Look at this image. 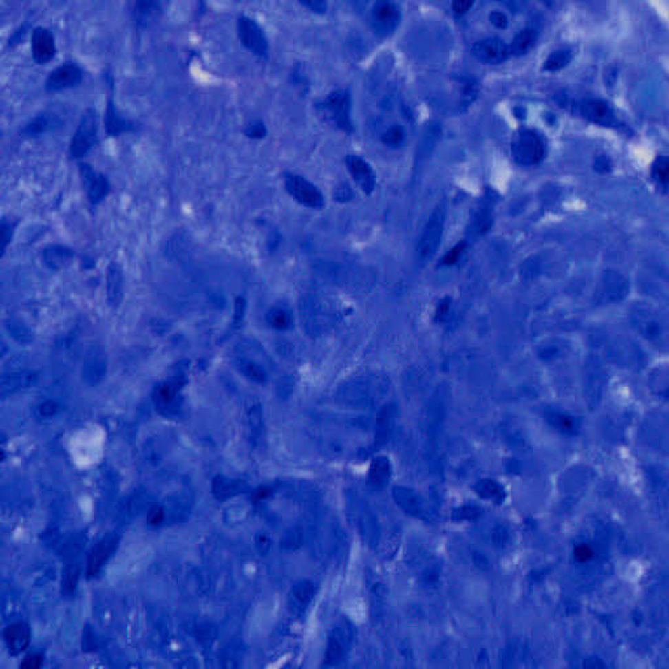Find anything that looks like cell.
<instances>
[{
	"label": "cell",
	"mask_w": 669,
	"mask_h": 669,
	"mask_svg": "<svg viewBox=\"0 0 669 669\" xmlns=\"http://www.w3.org/2000/svg\"><path fill=\"white\" fill-rule=\"evenodd\" d=\"M56 404L54 401H45L39 405V416L42 417H52L56 413Z\"/></svg>",
	"instance_id": "obj_46"
},
{
	"label": "cell",
	"mask_w": 669,
	"mask_h": 669,
	"mask_svg": "<svg viewBox=\"0 0 669 669\" xmlns=\"http://www.w3.org/2000/svg\"><path fill=\"white\" fill-rule=\"evenodd\" d=\"M354 639V628L347 621L341 619L334 625V629L328 637V644L326 650V663L328 666H339L346 657L350 646Z\"/></svg>",
	"instance_id": "obj_7"
},
{
	"label": "cell",
	"mask_w": 669,
	"mask_h": 669,
	"mask_svg": "<svg viewBox=\"0 0 669 669\" xmlns=\"http://www.w3.org/2000/svg\"><path fill=\"white\" fill-rule=\"evenodd\" d=\"M266 132H267V131H266V127H264L263 122H260V120H254V122H251V123L247 126V129H246V135H247L248 138H254V139H260V138H263V136L266 135Z\"/></svg>",
	"instance_id": "obj_41"
},
{
	"label": "cell",
	"mask_w": 669,
	"mask_h": 669,
	"mask_svg": "<svg viewBox=\"0 0 669 669\" xmlns=\"http://www.w3.org/2000/svg\"><path fill=\"white\" fill-rule=\"evenodd\" d=\"M629 293V280L618 270H605L599 290L597 298L603 304H615L622 301Z\"/></svg>",
	"instance_id": "obj_11"
},
{
	"label": "cell",
	"mask_w": 669,
	"mask_h": 669,
	"mask_svg": "<svg viewBox=\"0 0 669 669\" xmlns=\"http://www.w3.org/2000/svg\"><path fill=\"white\" fill-rule=\"evenodd\" d=\"M4 327L8 334L19 344H29L33 341V332L25 323L14 318H10L4 322Z\"/></svg>",
	"instance_id": "obj_30"
},
{
	"label": "cell",
	"mask_w": 669,
	"mask_h": 669,
	"mask_svg": "<svg viewBox=\"0 0 669 669\" xmlns=\"http://www.w3.org/2000/svg\"><path fill=\"white\" fill-rule=\"evenodd\" d=\"M631 322L637 332L647 341L664 346L667 343V324L660 314L651 308H635L631 314Z\"/></svg>",
	"instance_id": "obj_4"
},
{
	"label": "cell",
	"mask_w": 669,
	"mask_h": 669,
	"mask_svg": "<svg viewBox=\"0 0 669 669\" xmlns=\"http://www.w3.org/2000/svg\"><path fill=\"white\" fill-rule=\"evenodd\" d=\"M80 171H81V176H83L84 182L87 184V191H88L90 203L98 204L110 191L109 180L101 173H97L96 170H93L87 164L80 165Z\"/></svg>",
	"instance_id": "obj_17"
},
{
	"label": "cell",
	"mask_w": 669,
	"mask_h": 669,
	"mask_svg": "<svg viewBox=\"0 0 669 669\" xmlns=\"http://www.w3.org/2000/svg\"><path fill=\"white\" fill-rule=\"evenodd\" d=\"M237 30L246 49L260 58L268 55V41L255 20L248 16H241L237 21Z\"/></svg>",
	"instance_id": "obj_9"
},
{
	"label": "cell",
	"mask_w": 669,
	"mask_h": 669,
	"mask_svg": "<svg viewBox=\"0 0 669 669\" xmlns=\"http://www.w3.org/2000/svg\"><path fill=\"white\" fill-rule=\"evenodd\" d=\"M174 398H176V388L170 385H165V386L160 387L158 391H157V403L167 408V405L173 404L174 401Z\"/></svg>",
	"instance_id": "obj_39"
},
{
	"label": "cell",
	"mask_w": 669,
	"mask_h": 669,
	"mask_svg": "<svg viewBox=\"0 0 669 669\" xmlns=\"http://www.w3.org/2000/svg\"><path fill=\"white\" fill-rule=\"evenodd\" d=\"M348 170L353 180L363 193H373L375 189V174L372 167L360 156L349 155L346 158Z\"/></svg>",
	"instance_id": "obj_16"
},
{
	"label": "cell",
	"mask_w": 669,
	"mask_h": 669,
	"mask_svg": "<svg viewBox=\"0 0 669 669\" xmlns=\"http://www.w3.org/2000/svg\"><path fill=\"white\" fill-rule=\"evenodd\" d=\"M105 372H106V353L100 346L93 344L87 350L84 366H83V375L89 382H97L103 378Z\"/></svg>",
	"instance_id": "obj_21"
},
{
	"label": "cell",
	"mask_w": 669,
	"mask_h": 669,
	"mask_svg": "<svg viewBox=\"0 0 669 669\" xmlns=\"http://www.w3.org/2000/svg\"><path fill=\"white\" fill-rule=\"evenodd\" d=\"M285 189L290 193L297 202L302 206L311 209H319L324 206V196L322 193L306 178L298 174H286L285 176Z\"/></svg>",
	"instance_id": "obj_8"
},
{
	"label": "cell",
	"mask_w": 669,
	"mask_h": 669,
	"mask_svg": "<svg viewBox=\"0 0 669 669\" xmlns=\"http://www.w3.org/2000/svg\"><path fill=\"white\" fill-rule=\"evenodd\" d=\"M546 145L540 134L533 129H523L511 142V155L519 165L533 167L542 161Z\"/></svg>",
	"instance_id": "obj_3"
},
{
	"label": "cell",
	"mask_w": 669,
	"mask_h": 669,
	"mask_svg": "<svg viewBox=\"0 0 669 669\" xmlns=\"http://www.w3.org/2000/svg\"><path fill=\"white\" fill-rule=\"evenodd\" d=\"M400 23V8L391 1H381L374 4L372 10V24L374 30L383 36H391Z\"/></svg>",
	"instance_id": "obj_12"
},
{
	"label": "cell",
	"mask_w": 669,
	"mask_h": 669,
	"mask_svg": "<svg viewBox=\"0 0 669 669\" xmlns=\"http://www.w3.org/2000/svg\"><path fill=\"white\" fill-rule=\"evenodd\" d=\"M32 52L37 63H47L55 54V42L52 33L45 28H36L32 37Z\"/></svg>",
	"instance_id": "obj_19"
},
{
	"label": "cell",
	"mask_w": 669,
	"mask_h": 669,
	"mask_svg": "<svg viewBox=\"0 0 669 669\" xmlns=\"http://www.w3.org/2000/svg\"><path fill=\"white\" fill-rule=\"evenodd\" d=\"M538 39V32L532 28H526L520 33H518L513 39L510 47V52L514 55H523L532 47L535 41Z\"/></svg>",
	"instance_id": "obj_31"
},
{
	"label": "cell",
	"mask_w": 669,
	"mask_h": 669,
	"mask_svg": "<svg viewBox=\"0 0 669 669\" xmlns=\"http://www.w3.org/2000/svg\"><path fill=\"white\" fill-rule=\"evenodd\" d=\"M74 257L71 248L62 245H52L43 250V262L52 270H61Z\"/></svg>",
	"instance_id": "obj_26"
},
{
	"label": "cell",
	"mask_w": 669,
	"mask_h": 669,
	"mask_svg": "<svg viewBox=\"0 0 669 669\" xmlns=\"http://www.w3.org/2000/svg\"><path fill=\"white\" fill-rule=\"evenodd\" d=\"M446 222V208L438 206L427 220L417 244V255L421 260H430L440 245Z\"/></svg>",
	"instance_id": "obj_5"
},
{
	"label": "cell",
	"mask_w": 669,
	"mask_h": 669,
	"mask_svg": "<svg viewBox=\"0 0 669 669\" xmlns=\"http://www.w3.org/2000/svg\"><path fill=\"white\" fill-rule=\"evenodd\" d=\"M669 174V161L667 156H659L652 165L654 178L663 184H667Z\"/></svg>",
	"instance_id": "obj_38"
},
{
	"label": "cell",
	"mask_w": 669,
	"mask_h": 669,
	"mask_svg": "<svg viewBox=\"0 0 669 669\" xmlns=\"http://www.w3.org/2000/svg\"><path fill=\"white\" fill-rule=\"evenodd\" d=\"M395 498L400 506L411 514H420L423 511V501L412 490L396 488Z\"/></svg>",
	"instance_id": "obj_32"
},
{
	"label": "cell",
	"mask_w": 669,
	"mask_h": 669,
	"mask_svg": "<svg viewBox=\"0 0 669 669\" xmlns=\"http://www.w3.org/2000/svg\"><path fill=\"white\" fill-rule=\"evenodd\" d=\"M235 363H237L238 369L245 374L247 378H250L255 382H259V383H262L267 379L266 369L263 368V365L259 361L255 360L254 357H250L245 343H241L240 347H238L237 354H235Z\"/></svg>",
	"instance_id": "obj_23"
},
{
	"label": "cell",
	"mask_w": 669,
	"mask_h": 669,
	"mask_svg": "<svg viewBox=\"0 0 669 669\" xmlns=\"http://www.w3.org/2000/svg\"><path fill=\"white\" fill-rule=\"evenodd\" d=\"M164 519H165V513H164V510L161 507L156 506V507L149 510V513H148V523L151 526H160L164 522Z\"/></svg>",
	"instance_id": "obj_43"
},
{
	"label": "cell",
	"mask_w": 669,
	"mask_h": 669,
	"mask_svg": "<svg viewBox=\"0 0 669 669\" xmlns=\"http://www.w3.org/2000/svg\"><path fill=\"white\" fill-rule=\"evenodd\" d=\"M324 110L336 127L346 132L353 129L350 119V100L347 92L336 90L331 93L324 101Z\"/></svg>",
	"instance_id": "obj_10"
},
{
	"label": "cell",
	"mask_w": 669,
	"mask_h": 669,
	"mask_svg": "<svg viewBox=\"0 0 669 669\" xmlns=\"http://www.w3.org/2000/svg\"><path fill=\"white\" fill-rule=\"evenodd\" d=\"M78 580V566H70L65 571V580H63V588L67 593H72L76 588Z\"/></svg>",
	"instance_id": "obj_40"
},
{
	"label": "cell",
	"mask_w": 669,
	"mask_h": 669,
	"mask_svg": "<svg viewBox=\"0 0 669 669\" xmlns=\"http://www.w3.org/2000/svg\"><path fill=\"white\" fill-rule=\"evenodd\" d=\"M118 546V540L114 536H107L106 539L100 541L96 548H93L92 553L88 558V566H87V575L88 578L96 577L103 565L107 562V560L111 557V554L116 552Z\"/></svg>",
	"instance_id": "obj_18"
},
{
	"label": "cell",
	"mask_w": 669,
	"mask_h": 669,
	"mask_svg": "<svg viewBox=\"0 0 669 669\" xmlns=\"http://www.w3.org/2000/svg\"><path fill=\"white\" fill-rule=\"evenodd\" d=\"M105 126H106V129L110 135H119L125 131L134 129V126L129 119L123 118L118 113L116 105L111 100L107 103V109H106V113H105Z\"/></svg>",
	"instance_id": "obj_27"
},
{
	"label": "cell",
	"mask_w": 669,
	"mask_h": 669,
	"mask_svg": "<svg viewBox=\"0 0 669 669\" xmlns=\"http://www.w3.org/2000/svg\"><path fill=\"white\" fill-rule=\"evenodd\" d=\"M315 592H317V590H315L314 583H311L309 580H302V582L297 583L292 593H293V597L298 604L301 606H306L314 599Z\"/></svg>",
	"instance_id": "obj_33"
},
{
	"label": "cell",
	"mask_w": 669,
	"mask_h": 669,
	"mask_svg": "<svg viewBox=\"0 0 669 669\" xmlns=\"http://www.w3.org/2000/svg\"><path fill=\"white\" fill-rule=\"evenodd\" d=\"M4 641L10 650V654L19 655L25 651L30 644V630L24 622H14L4 630Z\"/></svg>",
	"instance_id": "obj_22"
},
{
	"label": "cell",
	"mask_w": 669,
	"mask_h": 669,
	"mask_svg": "<svg viewBox=\"0 0 669 669\" xmlns=\"http://www.w3.org/2000/svg\"><path fill=\"white\" fill-rule=\"evenodd\" d=\"M268 322L273 328L288 330L292 326V317L290 312L285 308L277 306L268 312Z\"/></svg>",
	"instance_id": "obj_36"
},
{
	"label": "cell",
	"mask_w": 669,
	"mask_h": 669,
	"mask_svg": "<svg viewBox=\"0 0 669 669\" xmlns=\"http://www.w3.org/2000/svg\"><path fill=\"white\" fill-rule=\"evenodd\" d=\"M383 388L385 387L376 382V379L359 378L346 382L339 387L336 392V399L344 407L353 410H366L375 404Z\"/></svg>",
	"instance_id": "obj_2"
},
{
	"label": "cell",
	"mask_w": 669,
	"mask_h": 669,
	"mask_svg": "<svg viewBox=\"0 0 669 669\" xmlns=\"http://www.w3.org/2000/svg\"><path fill=\"white\" fill-rule=\"evenodd\" d=\"M106 292L109 304L113 308H118L123 298V273L120 266L116 262H113L107 268Z\"/></svg>",
	"instance_id": "obj_24"
},
{
	"label": "cell",
	"mask_w": 669,
	"mask_h": 669,
	"mask_svg": "<svg viewBox=\"0 0 669 669\" xmlns=\"http://www.w3.org/2000/svg\"><path fill=\"white\" fill-rule=\"evenodd\" d=\"M43 664V655L42 654H30L23 660L20 664V668L24 669H39Z\"/></svg>",
	"instance_id": "obj_42"
},
{
	"label": "cell",
	"mask_w": 669,
	"mask_h": 669,
	"mask_svg": "<svg viewBox=\"0 0 669 669\" xmlns=\"http://www.w3.org/2000/svg\"><path fill=\"white\" fill-rule=\"evenodd\" d=\"M299 317L302 328L310 336H321L332 328L336 322L334 308L317 296L302 297L299 302Z\"/></svg>",
	"instance_id": "obj_1"
},
{
	"label": "cell",
	"mask_w": 669,
	"mask_h": 669,
	"mask_svg": "<svg viewBox=\"0 0 669 669\" xmlns=\"http://www.w3.org/2000/svg\"><path fill=\"white\" fill-rule=\"evenodd\" d=\"M472 7L471 1H455L452 3V10L458 14H463Z\"/></svg>",
	"instance_id": "obj_47"
},
{
	"label": "cell",
	"mask_w": 669,
	"mask_h": 669,
	"mask_svg": "<svg viewBox=\"0 0 669 669\" xmlns=\"http://www.w3.org/2000/svg\"><path fill=\"white\" fill-rule=\"evenodd\" d=\"M98 116L94 109H88L78 122L76 132L70 144V155L72 158H81L89 152L97 142Z\"/></svg>",
	"instance_id": "obj_6"
},
{
	"label": "cell",
	"mask_w": 669,
	"mask_h": 669,
	"mask_svg": "<svg viewBox=\"0 0 669 669\" xmlns=\"http://www.w3.org/2000/svg\"><path fill=\"white\" fill-rule=\"evenodd\" d=\"M83 78V71L75 63H65L56 67L46 78V89L50 92L76 87Z\"/></svg>",
	"instance_id": "obj_14"
},
{
	"label": "cell",
	"mask_w": 669,
	"mask_h": 669,
	"mask_svg": "<svg viewBox=\"0 0 669 669\" xmlns=\"http://www.w3.org/2000/svg\"><path fill=\"white\" fill-rule=\"evenodd\" d=\"M8 231H11V225H7L6 222H3V250H6L7 244L11 240V237L8 235Z\"/></svg>",
	"instance_id": "obj_49"
},
{
	"label": "cell",
	"mask_w": 669,
	"mask_h": 669,
	"mask_svg": "<svg viewBox=\"0 0 669 669\" xmlns=\"http://www.w3.org/2000/svg\"><path fill=\"white\" fill-rule=\"evenodd\" d=\"M577 557H580V558H582L584 561V560H588L591 557V552H590L588 548L582 546L580 549H578V552H577Z\"/></svg>",
	"instance_id": "obj_50"
},
{
	"label": "cell",
	"mask_w": 669,
	"mask_h": 669,
	"mask_svg": "<svg viewBox=\"0 0 669 669\" xmlns=\"http://www.w3.org/2000/svg\"><path fill=\"white\" fill-rule=\"evenodd\" d=\"M350 503H352V510L354 511L353 515L357 520L361 533L368 539V541L373 540L375 533H374L373 518H372L370 511L361 503V501L356 500V498L352 500Z\"/></svg>",
	"instance_id": "obj_28"
},
{
	"label": "cell",
	"mask_w": 669,
	"mask_h": 669,
	"mask_svg": "<svg viewBox=\"0 0 669 669\" xmlns=\"http://www.w3.org/2000/svg\"><path fill=\"white\" fill-rule=\"evenodd\" d=\"M573 58V54L570 50L567 49H561V50H555V52H552L548 59L545 61V65H544V68L546 71H551V72H554V71H560L562 70L564 67H566L570 61Z\"/></svg>",
	"instance_id": "obj_34"
},
{
	"label": "cell",
	"mask_w": 669,
	"mask_h": 669,
	"mask_svg": "<svg viewBox=\"0 0 669 669\" xmlns=\"http://www.w3.org/2000/svg\"><path fill=\"white\" fill-rule=\"evenodd\" d=\"M580 114L587 120L599 126L610 127L616 125V116L612 107L602 100L590 98L583 101L580 105Z\"/></svg>",
	"instance_id": "obj_15"
},
{
	"label": "cell",
	"mask_w": 669,
	"mask_h": 669,
	"mask_svg": "<svg viewBox=\"0 0 669 669\" xmlns=\"http://www.w3.org/2000/svg\"><path fill=\"white\" fill-rule=\"evenodd\" d=\"M464 247H465V244H464V242L463 244H459V245L455 246V247L451 250L450 253H449V254L445 257V259H443V263H445V264H454L455 262H458V259H459V257H460V254H462Z\"/></svg>",
	"instance_id": "obj_45"
},
{
	"label": "cell",
	"mask_w": 669,
	"mask_h": 669,
	"mask_svg": "<svg viewBox=\"0 0 669 669\" xmlns=\"http://www.w3.org/2000/svg\"><path fill=\"white\" fill-rule=\"evenodd\" d=\"M161 13V4L157 1H138L134 4L132 17L139 28H148L155 23Z\"/></svg>",
	"instance_id": "obj_25"
},
{
	"label": "cell",
	"mask_w": 669,
	"mask_h": 669,
	"mask_svg": "<svg viewBox=\"0 0 669 669\" xmlns=\"http://www.w3.org/2000/svg\"><path fill=\"white\" fill-rule=\"evenodd\" d=\"M370 481L375 485H382L390 477V464L386 458H378L370 467Z\"/></svg>",
	"instance_id": "obj_35"
},
{
	"label": "cell",
	"mask_w": 669,
	"mask_h": 669,
	"mask_svg": "<svg viewBox=\"0 0 669 669\" xmlns=\"http://www.w3.org/2000/svg\"><path fill=\"white\" fill-rule=\"evenodd\" d=\"M304 7H308L314 12H324L326 11V3L323 1H305L302 3Z\"/></svg>",
	"instance_id": "obj_48"
},
{
	"label": "cell",
	"mask_w": 669,
	"mask_h": 669,
	"mask_svg": "<svg viewBox=\"0 0 669 669\" xmlns=\"http://www.w3.org/2000/svg\"><path fill=\"white\" fill-rule=\"evenodd\" d=\"M244 489H245L244 482H241L238 480H228V478H224V477H217L213 481V485H212L213 494L219 500H225V498L233 497L238 493H242Z\"/></svg>",
	"instance_id": "obj_29"
},
{
	"label": "cell",
	"mask_w": 669,
	"mask_h": 669,
	"mask_svg": "<svg viewBox=\"0 0 669 669\" xmlns=\"http://www.w3.org/2000/svg\"><path fill=\"white\" fill-rule=\"evenodd\" d=\"M490 23L496 28L498 29H505L507 24H509V20H507V16L505 13L501 12V11H494V12L490 13L489 16Z\"/></svg>",
	"instance_id": "obj_44"
},
{
	"label": "cell",
	"mask_w": 669,
	"mask_h": 669,
	"mask_svg": "<svg viewBox=\"0 0 669 669\" xmlns=\"http://www.w3.org/2000/svg\"><path fill=\"white\" fill-rule=\"evenodd\" d=\"M62 125L63 120L61 116H58L54 111H43L39 116L32 118L24 126V129H21V132L25 136H39L46 132L62 127Z\"/></svg>",
	"instance_id": "obj_20"
},
{
	"label": "cell",
	"mask_w": 669,
	"mask_h": 669,
	"mask_svg": "<svg viewBox=\"0 0 669 669\" xmlns=\"http://www.w3.org/2000/svg\"><path fill=\"white\" fill-rule=\"evenodd\" d=\"M472 54L480 62L488 65H498L509 59L511 55L510 47L497 37H490L477 41L472 46Z\"/></svg>",
	"instance_id": "obj_13"
},
{
	"label": "cell",
	"mask_w": 669,
	"mask_h": 669,
	"mask_svg": "<svg viewBox=\"0 0 669 669\" xmlns=\"http://www.w3.org/2000/svg\"><path fill=\"white\" fill-rule=\"evenodd\" d=\"M382 142H385L388 147H399L401 142L405 139L404 129L400 127L399 125H392L391 127L382 134Z\"/></svg>",
	"instance_id": "obj_37"
}]
</instances>
